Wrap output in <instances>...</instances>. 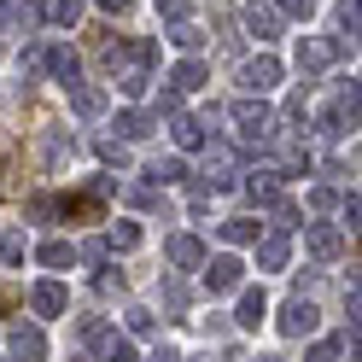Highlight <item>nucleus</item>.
<instances>
[{
  "label": "nucleus",
  "mask_w": 362,
  "mask_h": 362,
  "mask_svg": "<svg viewBox=\"0 0 362 362\" xmlns=\"http://www.w3.org/2000/svg\"><path fill=\"white\" fill-rule=\"evenodd\" d=\"M228 117H234V129H240V141L245 146H263V141H275V111H269V100L263 94H245V100H234V111H228Z\"/></svg>",
  "instance_id": "nucleus-1"
},
{
  "label": "nucleus",
  "mask_w": 362,
  "mask_h": 362,
  "mask_svg": "<svg viewBox=\"0 0 362 362\" xmlns=\"http://www.w3.org/2000/svg\"><path fill=\"white\" fill-rule=\"evenodd\" d=\"M199 281H205V292H211V298H222V292H240V286H245V263H240L234 252L205 257V263H199Z\"/></svg>",
  "instance_id": "nucleus-2"
},
{
  "label": "nucleus",
  "mask_w": 362,
  "mask_h": 362,
  "mask_svg": "<svg viewBox=\"0 0 362 362\" xmlns=\"http://www.w3.org/2000/svg\"><path fill=\"white\" fill-rule=\"evenodd\" d=\"M281 76H286V64H281L275 53H257V59L240 64V88H245V94H269Z\"/></svg>",
  "instance_id": "nucleus-3"
},
{
  "label": "nucleus",
  "mask_w": 362,
  "mask_h": 362,
  "mask_svg": "<svg viewBox=\"0 0 362 362\" xmlns=\"http://www.w3.org/2000/svg\"><path fill=\"white\" fill-rule=\"evenodd\" d=\"M333 59H339V41H327V35H298V76H322Z\"/></svg>",
  "instance_id": "nucleus-4"
},
{
  "label": "nucleus",
  "mask_w": 362,
  "mask_h": 362,
  "mask_svg": "<svg viewBox=\"0 0 362 362\" xmlns=\"http://www.w3.org/2000/svg\"><path fill=\"white\" fill-rule=\"evenodd\" d=\"M64 94H71V111H76L82 123H94V117H105V111H111V94H105L100 82H71Z\"/></svg>",
  "instance_id": "nucleus-5"
},
{
  "label": "nucleus",
  "mask_w": 362,
  "mask_h": 362,
  "mask_svg": "<svg viewBox=\"0 0 362 362\" xmlns=\"http://www.w3.org/2000/svg\"><path fill=\"white\" fill-rule=\"evenodd\" d=\"M351 129H356V100H333V105H322V117H315V134H322V141H345Z\"/></svg>",
  "instance_id": "nucleus-6"
},
{
  "label": "nucleus",
  "mask_w": 362,
  "mask_h": 362,
  "mask_svg": "<svg viewBox=\"0 0 362 362\" xmlns=\"http://www.w3.org/2000/svg\"><path fill=\"white\" fill-rule=\"evenodd\" d=\"M30 310L41 315V322H53V315H64V310H71V292H64V281H35L30 286Z\"/></svg>",
  "instance_id": "nucleus-7"
},
{
  "label": "nucleus",
  "mask_w": 362,
  "mask_h": 362,
  "mask_svg": "<svg viewBox=\"0 0 362 362\" xmlns=\"http://www.w3.org/2000/svg\"><path fill=\"white\" fill-rule=\"evenodd\" d=\"M315 322H322V315H315V304L304 298V292H298V298H292V304L275 315V327H281L286 339H310V333H315Z\"/></svg>",
  "instance_id": "nucleus-8"
},
{
  "label": "nucleus",
  "mask_w": 362,
  "mask_h": 362,
  "mask_svg": "<svg viewBox=\"0 0 362 362\" xmlns=\"http://www.w3.org/2000/svg\"><path fill=\"white\" fill-rule=\"evenodd\" d=\"M205 257H211V252H205V240H199V234H170V240H164V263H170V269H199Z\"/></svg>",
  "instance_id": "nucleus-9"
},
{
  "label": "nucleus",
  "mask_w": 362,
  "mask_h": 362,
  "mask_svg": "<svg viewBox=\"0 0 362 362\" xmlns=\"http://www.w3.org/2000/svg\"><path fill=\"white\" fill-rule=\"evenodd\" d=\"M304 245H310V257H315V263H333L339 252H345V228H333V222H310Z\"/></svg>",
  "instance_id": "nucleus-10"
},
{
  "label": "nucleus",
  "mask_w": 362,
  "mask_h": 362,
  "mask_svg": "<svg viewBox=\"0 0 362 362\" xmlns=\"http://www.w3.org/2000/svg\"><path fill=\"white\" fill-rule=\"evenodd\" d=\"M240 24H245V35H252L257 47H269V41L281 35V12H275V6H257V0H252V6L240 12Z\"/></svg>",
  "instance_id": "nucleus-11"
},
{
  "label": "nucleus",
  "mask_w": 362,
  "mask_h": 362,
  "mask_svg": "<svg viewBox=\"0 0 362 362\" xmlns=\"http://www.w3.org/2000/svg\"><path fill=\"white\" fill-rule=\"evenodd\" d=\"M6 339H12V356L18 362H41V356H47V333H41L35 322H12Z\"/></svg>",
  "instance_id": "nucleus-12"
},
{
  "label": "nucleus",
  "mask_w": 362,
  "mask_h": 362,
  "mask_svg": "<svg viewBox=\"0 0 362 362\" xmlns=\"http://www.w3.org/2000/svg\"><path fill=\"white\" fill-rule=\"evenodd\" d=\"M252 245H257V269H269V275L292 263V240H286V228H275V234H257Z\"/></svg>",
  "instance_id": "nucleus-13"
},
{
  "label": "nucleus",
  "mask_w": 362,
  "mask_h": 362,
  "mask_svg": "<svg viewBox=\"0 0 362 362\" xmlns=\"http://www.w3.org/2000/svg\"><path fill=\"white\" fill-rule=\"evenodd\" d=\"M281 181H286L281 170H257L252 181H245V199H252V205H257V211H275V205H281V199H286V193H281Z\"/></svg>",
  "instance_id": "nucleus-14"
},
{
  "label": "nucleus",
  "mask_w": 362,
  "mask_h": 362,
  "mask_svg": "<svg viewBox=\"0 0 362 362\" xmlns=\"http://www.w3.org/2000/svg\"><path fill=\"white\" fill-rule=\"evenodd\" d=\"M205 82H211V64L199 59V53H187V59H181L175 71H170V88H175V94H199Z\"/></svg>",
  "instance_id": "nucleus-15"
},
{
  "label": "nucleus",
  "mask_w": 362,
  "mask_h": 362,
  "mask_svg": "<svg viewBox=\"0 0 362 362\" xmlns=\"http://www.w3.org/2000/svg\"><path fill=\"white\" fill-rule=\"evenodd\" d=\"M234 322L245 333H257L269 322V298H263V286H240V310H234Z\"/></svg>",
  "instance_id": "nucleus-16"
},
{
  "label": "nucleus",
  "mask_w": 362,
  "mask_h": 362,
  "mask_svg": "<svg viewBox=\"0 0 362 362\" xmlns=\"http://www.w3.org/2000/svg\"><path fill=\"white\" fill-rule=\"evenodd\" d=\"M88 345H94V351H100L94 362H141V356H134V345H129V339H123V333H111V327H100L94 339H88Z\"/></svg>",
  "instance_id": "nucleus-17"
},
{
  "label": "nucleus",
  "mask_w": 362,
  "mask_h": 362,
  "mask_svg": "<svg viewBox=\"0 0 362 362\" xmlns=\"http://www.w3.org/2000/svg\"><path fill=\"white\" fill-rule=\"evenodd\" d=\"M47 76H53L59 88L82 82V59H76V47H47Z\"/></svg>",
  "instance_id": "nucleus-18"
},
{
  "label": "nucleus",
  "mask_w": 362,
  "mask_h": 362,
  "mask_svg": "<svg viewBox=\"0 0 362 362\" xmlns=\"http://www.w3.org/2000/svg\"><path fill=\"white\" fill-rule=\"evenodd\" d=\"M170 134H175V146H181V152H199V146H205V117H193V111H175V117H170Z\"/></svg>",
  "instance_id": "nucleus-19"
},
{
  "label": "nucleus",
  "mask_w": 362,
  "mask_h": 362,
  "mask_svg": "<svg viewBox=\"0 0 362 362\" xmlns=\"http://www.w3.org/2000/svg\"><path fill=\"white\" fill-rule=\"evenodd\" d=\"M35 263H41V269H71V263H76V245H71V240H41V245H35Z\"/></svg>",
  "instance_id": "nucleus-20"
},
{
  "label": "nucleus",
  "mask_w": 362,
  "mask_h": 362,
  "mask_svg": "<svg viewBox=\"0 0 362 362\" xmlns=\"http://www.w3.org/2000/svg\"><path fill=\"white\" fill-rule=\"evenodd\" d=\"M146 88H152V64H123L117 71V94L123 100H141Z\"/></svg>",
  "instance_id": "nucleus-21"
},
{
  "label": "nucleus",
  "mask_w": 362,
  "mask_h": 362,
  "mask_svg": "<svg viewBox=\"0 0 362 362\" xmlns=\"http://www.w3.org/2000/svg\"><path fill=\"white\" fill-rule=\"evenodd\" d=\"M152 129H158L152 111H117V141H146Z\"/></svg>",
  "instance_id": "nucleus-22"
},
{
  "label": "nucleus",
  "mask_w": 362,
  "mask_h": 362,
  "mask_svg": "<svg viewBox=\"0 0 362 362\" xmlns=\"http://www.w3.org/2000/svg\"><path fill=\"white\" fill-rule=\"evenodd\" d=\"M41 24H47V6H41V0H12V30L35 35Z\"/></svg>",
  "instance_id": "nucleus-23"
},
{
  "label": "nucleus",
  "mask_w": 362,
  "mask_h": 362,
  "mask_svg": "<svg viewBox=\"0 0 362 362\" xmlns=\"http://www.w3.org/2000/svg\"><path fill=\"white\" fill-rule=\"evenodd\" d=\"M141 240H146V234H141V222H134V216H117V222H111V234H105L111 252H134Z\"/></svg>",
  "instance_id": "nucleus-24"
},
{
  "label": "nucleus",
  "mask_w": 362,
  "mask_h": 362,
  "mask_svg": "<svg viewBox=\"0 0 362 362\" xmlns=\"http://www.w3.org/2000/svg\"><path fill=\"white\" fill-rule=\"evenodd\" d=\"M41 158H47V164H64V158H76V134H71V129H47V141H41Z\"/></svg>",
  "instance_id": "nucleus-25"
},
{
  "label": "nucleus",
  "mask_w": 362,
  "mask_h": 362,
  "mask_svg": "<svg viewBox=\"0 0 362 362\" xmlns=\"http://www.w3.org/2000/svg\"><path fill=\"white\" fill-rule=\"evenodd\" d=\"M146 181L152 187H175V181H187V164L181 158H158V164H146Z\"/></svg>",
  "instance_id": "nucleus-26"
},
{
  "label": "nucleus",
  "mask_w": 362,
  "mask_h": 362,
  "mask_svg": "<svg viewBox=\"0 0 362 362\" xmlns=\"http://www.w3.org/2000/svg\"><path fill=\"white\" fill-rule=\"evenodd\" d=\"M240 187V170L228 164V158H216V164L205 170V193H234Z\"/></svg>",
  "instance_id": "nucleus-27"
},
{
  "label": "nucleus",
  "mask_w": 362,
  "mask_h": 362,
  "mask_svg": "<svg viewBox=\"0 0 362 362\" xmlns=\"http://www.w3.org/2000/svg\"><path fill=\"white\" fill-rule=\"evenodd\" d=\"M170 41L181 53H199V41H205V30L193 24V18H170Z\"/></svg>",
  "instance_id": "nucleus-28"
},
{
  "label": "nucleus",
  "mask_w": 362,
  "mask_h": 362,
  "mask_svg": "<svg viewBox=\"0 0 362 362\" xmlns=\"http://www.w3.org/2000/svg\"><path fill=\"white\" fill-rule=\"evenodd\" d=\"M123 327H129L134 339H152V333H158V315H152L146 304H129V310H123Z\"/></svg>",
  "instance_id": "nucleus-29"
},
{
  "label": "nucleus",
  "mask_w": 362,
  "mask_h": 362,
  "mask_svg": "<svg viewBox=\"0 0 362 362\" xmlns=\"http://www.w3.org/2000/svg\"><path fill=\"white\" fill-rule=\"evenodd\" d=\"M18 71H24V76H47V41H24V53H18Z\"/></svg>",
  "instance_id": "nucleus-30"
},
{
  "label": "nucleus",
  "mask_w": 362,
  "mask_h": 362,
  "mask_svg": "<svg viewBox=\"0 0 362 362\" xmlns=\"http://www.w3.org/2000/svg\"><path fill=\"white\" fill-rule=\"evenodd\" d=\"M82 6H88V0H53L47 18H53L59 30H76V24H82Z\"/></svg>",
  "instance_id": "nucleus-31"
},
{
  "label": "nucleus",
  "mask_w": 362,
  "mask_h": 362,
  "mask_svg": "<svg viewBox=\"0 0 362 362\" xmlns=\"http://www.w3.org/2000/svg\"><path fill=\"white\" fill-rule=\"evenodd\" d=\"M222 240H228V245H252L257 240V222L252 216H228V222H222Z\"/></svg>",
  "instance_id": "nucleus-32"
},
{
  "label": "nucleus",
  "mask_w": 362,
  "mask_h": 362,
  "mask_svg": "<svg viewBox=\"0 0 362 362\" xmlns=\"http://www.w3.org/2000/svg\"><path fill=\"white\" fill-rule=\"evenodd\" d=\"M94 158H100L105 170H129V146H123V141H100V146H94Z\"/></svg>",
  "instance_id": "nucleus-33"
},
{
  "label": "nucleus",
  "mask_w": 362,
  "mask_h": 362,
  "mask_svg": "<svg viewBox=\"0 0 362 362\" xmlns=\"http://www.w3.org/2000/svg\"><path fill=\"white\" fill-rule=\"evenodd\" d=\"M333 18H339V35H351V41H356V30H362V6H356V0H339V12H333Z\"/></svg>",
  "instance_id": "nucleus-34"
},
{
  "label": "nucleus",
  "mask_w": 362,
  "mask_h": 362,
  "mask_svg": "<svg viewBox=\"0 0 362 362\" xmlns=\"http://www.w3.org/2000/svg\"><path fill=\"white\" fill-rule=\"evenodd\" d=\"M123 286H129V281H123V269H111V263H105L100 275H94V292H100V298H117Z\"/></svg>",
  "instance_id": "nucleus-35"
},
{
  "label": "nucleus",
  "mask_w": 362,
  "mask_h": 362,
  "mask_svg": "<svg viewBox=\"0 0 362 362\" xmlns=\"http://www.w3.org/2000/svg\"><path fill=\"white\" fill-rule=\"evenodd\" d=\"M339 356H345V339H315L304 351V362H339Z\"/></svg>",
  "instance_id": "nucleus-36"
},
{
  "label": "nucleus",
  "mask_w": 362,
  "mask_h": 362,
  "mask_svg": "<svg viewBox=\"0 0 362 362\" xmlns=\"http://www.w3.org/2000/svg\"><path fill=\"white\" fill-rule=\"evenodd\" d=\"M275 12H281V24H286V18L304 24V18H315V0H275Z\"/></svg>",
  "instance_id": "nucleus-37"
},
{
  "label": "nucleus",
  "mask_w": 362,
  "mask_h": 362,
  "mask_svg": "<svg viewBox=\"0 0 362 362\" xmlns=\"http://www.w3.org/2000/svg\"><path fill=\"white\" fill-rule=\"evenodd\" d=\"M0 263H24V234H0Z\"/></svg>",
  "instance_id": "nucleus-38"
},
{
  "label": "nucleus",
  "mask_w": 362,
  "mask_h": 362,
  "mask_svg": "<svg viewBox=\"0 0 362 362\" xmlns=\"http://www.w3.org/2000/svg\"><path fill=\"white\" fill-rule=\"evenodd\" d=\"M76 257H82V263H111V245H105V240H82Z\"/></svg>",
  "instance_id": "nucleus-39"
},
{
  "label": "nucleus",
  "mask_w": 362,
  "mask_h": 362,
  "mask_svg": "<svg viewBox=\"0 0 362 362\" xmlns=\"http://www.w3.org/2000/svg\"><path fill=\"white\" fill-rule=\"evenodd\" d=\"M53 211H59V199H47V193H35L30 205H24V216H35V222H47Z\"/></svg>",
  "instance_id": "nucleus-40"
},
{
  "label": "nucleus",
  "mask_w": 362,
  "mask_h": 362,
  "mask_svg": "<svg viewBox=\"0 0 362 362\" xmlns=\"http://www.w3.org/2000/svg\"><path fill=\"white\" fill-rule=\"evenodd\" d=\"M333 205H339L333 187H310V211H333Z\"/></svg>",
  "instance_id": "nucleus-41"
},
{
  "label": "nucleus",
  "mask_w": 362,
  "mask_h": 362,
  "mask_svg": "<svg viewBox=\"0 0 362 362\" xmlns=\"http://www.w3.org/2000/svg\"><path fill=\"white\" fill-rule=\"evenodd\" d=\"M164 304H170V310H181V304H187V286H181V281H175V275H170V281H164Z\"/></svg>",
  "instance_id": "nucleus-42"
},
{
  "label": "nucleus",
  "mask_w": 362,
  "mask_h": 362,
  "mask_svg": "<svg viewBox=\"0 0 362 362\" xmlns=\"http://www.w3.org/2000/svg\"><path fill=\"white\" fill-rule=\"evenodd\" d=\"M339 216H345L351 228H356V216H362V199H356V193H345V199H339Z\"/></svg>",
  "instance_id": "nucleus-43"
},
{
  "label": "nucleus",
  "mask_w": 362,
  "mask_h": 362,
  "mask_svg": "<svg viewBox=\"0 0 362 362\" xmlns=\"http://www.w3.org/2000/svg\"><path fill=\"white\" fill-rule=\"evenodd\" d=\"M181 100H187V94H175V88H164V94H158V111H164V117H175V111H181Z\"/></svg>",
  "instance_id": "nucleus-44"
},
{
  "label": "nucleus",
  "mask_w": 362,
  "mask_h": 362,
  "mask_svg": "<svg viewBox=\"0 0 362 362\" xmlns=\"http://www.w3.org/2000/svg\"><path fill=\"white\" fill-rule=\"evenodd\" d=\"M146 362H181V351H175V345H158V351H152Z\"/></svg>",
  "instance_id": "nucleus-45"
},
{
  "label": "nucleus",
  "mask_w": 362,
  "mask_h": 362,
  "mask_svg": "<svg viewBox=\"0 0 362 362\" xmlns=\"http://www.w3.org/2000/svg\"><path fill=\"white\" fill-rule=\"evenodd\" d=\"M94 6H100V12H111V18H123V12H129V0H94Z\"/></svg>",
  "instance_id": "nucleus-46"
},
{
  "label": "nucleus",
  "mask_w": 362,
  "mask_h": 362,
  "mask_svg": "<svg viewBox=\"0 0 362 362\" xmlns=\"http://www.w3.org/2000/svg\"><path fill=\"white\" fill-rule=\"evenodd\" d=\"M12 30V0H0V35Z\"/></svg>",
  "instance_id": "nucleus-47"
},
{
  "label": "nucleus",
  "mask_w": 362,
  "mask_h": 362,
  "mask_svg": "<svg viewBox=\"0 0 362 362\" xmlns=\"http://www.w3.org/2000/svg\"><path fill=\"white\" fill-rule=\"evenodd\" d=\"M152 6H158V12H175V6H181V0H152Z\"/></svg>",
  "instance_id": "nucleus-48"
},
{
  "label": "nucleus",
  "mask_w": 362,
  "mask_h": 362,
  "mask_svg": "<svg viewBox=\"0 0 362 362\" xmlns=\"http://www.w3.org/2000/svg\"><path fill=\"white\" fill-rule=\"evenodd\" d=\"M257 362H286V356H275V351H269V356H257Z\"/></svg>",
  "instance_id": "nucleus-49"
},
{
  "label": "nucleus",
  "mask_w": 362,
  "mask_h": 362,
  "mask_svg": "<svg viewBox=\"0 0 362 362\" xmlns=\"http://www.w3.org/2000/svg\"><path fill=\"white\" fill-rule=\"evenodd\" d=\"M71 362H94V356H88V351H82V356H71Z\"/></svg>",
  "instance_id": "nucleus-50"
}]
</instances>
